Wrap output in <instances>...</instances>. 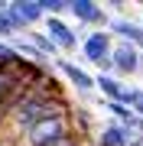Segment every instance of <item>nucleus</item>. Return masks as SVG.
I'll list each match as a JSON object with an SVG mask.
<instances>
[{"instance_id":"20e7f679","label":"nucleus","mask_w":143,"mask_h":146,"mask_svg":"<svg viewBox=\"0 0 143 146\" xmlns=\"http://www.w3.org/2000/svg\"><path fill=\"white\" fill-rule=\"evenodd\" d=\"M10 20L16 33H29L36 23H46V13L39 7V0H10Z\"/></svg>"},{"instance_id":"423d86ee","label":"nucleus","mask_w":143,"mask_h":146,"mask_svg":"<svg viewBox=\"0 0 143 146\" xmlns=\"http://www.w3.org/2000/svg\"><path fill=\"white\" fill-rule=\"evenodd\" d=\"M69 13L78 20V26H111L104 7L94 3V0H72V3H69Z\"/></svg>"},{"instance_id":"7ed1b4c3","label":"nucleus","mask_w":143,"mask_h":146,"mask_svg":"<svg viewBox=\"0 0 143 146\" xmlns=\"http://www.w3.org/2000/svg\"><path fill=\"white\" fill-rule=\"evenodd\" d=\"M140 58H143V52L133 42H114L111 65H114L117 78H133V75H140Z\"/></svg>"},{"instance_id":"0eeeda50","label":"nucleus","mask_w":143,"mask_h":146,"mask_svg":"<svg viewBox=\"0 0 143 146\" xmlns=\"http://www.w3.org/2000/svg\"><path fill=\"white\" fill-rule=\"evenodd\" d=\"M55 68H59V72L65 75V78H69V84H72V88L81 94V98H88V94L98 88V78H91V75H88V72H85L81 65L69 62V58H59V62H55Z\"/></svg>"},{"instance_id":"4468645a","label":"nucleus","mask_w":143,"mask_h":146,"mask_svg":"<svg viewBox=\"0 0 143 146\" xmlns=\"http://www.w3.org/2000/svg\"><path fill=\"white\" fill-rule=\"evenodd\" d=\"M13 36H16V26H13V20H10V10H3V13H0V39L10 42Z\"/></svg>"},{"instance_id":"f03ea898","label":"nucleus","mask_w":143,"mask_h":146,"mask_svg":"<svg viewBox=\"0 0 143 146\" xmlns=\"http://www.w3.org/2000/svg\"><path fill=\"white\" fill-rule=\"evenodd\" d=\"M111 52H114L111 29H91V33H85V39H81V58H85L88 65H94L101 75H114Z\"/></svg>"},{"instance_id":"dca6fc26","label":"nucleus","mask_w":143,"mask_h":146,"mask_svg":"<svg viewBox=\"0 0 143 146\" xmlns=\"http://www.w3.org/2000/svg\"><path fill=\"white\" fill-rule=\"evenodd\" d=\"M133 114H137V117H143V98H140V104L133 107Z\"/></svg>"},{"instance_id":"f257e3e1","label":"nucleus","mask_w":143,"mask_h":146,"mask_svg":"<svg viewBox=\"0 0 143 146\" xmlns=\"http://www.w3.org/2000/svg\"><path fill=\"white\" fill-rule=\"evenodd\" d=\"M69 110H72V104H69V98H65V91L59 88V81L49 75V78H43L10 114H7V120L0 123V143L3 146H20L23 136H26L33 127H39L43 120L62 117V114H69Z\"/></svg>"},{"instance_id":"9d476101","label":"nucleus","mask_w":143,"mask_h":146,"mask_svg":"<svg viewBox=\"0 0 143 146\" xmlns=\"http://www.w3.org/2000/svg\"><path fill=\"white\" fill-rule=\"evenodd\" d=\"M23 36H26V42H33V46H36V52H43L46 58H55V55H59V46L49 39L46 29H29V33H23Z\"/></svg>"},{"instance_id":"6e6552de","label":"nucleus","mask_w":143,"mask_h":146,"mask_svg":"<svg viewBox=\"0 0 143 146\" xmlns=\"http://www.w3.org/2000/svg\"><path fill=\"white\" fill-rule=\"evenodd\" d=\"M107 29H111V36H114L117 42H133V46H137L140 33H143V23L130 20V16H114Z\"/></svg>"},{"instance_id":"f8f14e48","label":"nucleus","mask_w":143,"mask_h":146,"mask_svg":"<svg viewBox=\"0 0 143 146\" xmlns=\"http://www.w3.org/2000/svg\"><path fill=\"white\" fill-rule=\"evenodd\" d=\"M140 98H143V88H137V84H127V81H124V91H120V104L133 110V107L140 104Z\"/></svg>"},{"instance_id":"1a4fd4ad","label":"nucleus","mask_w":143,"mask_h":146,"mask_svg":"<svg viewBox=\"0 0 143 146\" xmlns=\"http://www.w3.org/2000/svg\"><path fill=\"white\" fill-rule=\"evenodd\" d=\"M130 143V130L117 120H107L98 130V146H127Z\"/></svg>"},{"instance_id":"ddd939ff","label":"nucleus","mask_w":143,"mask_h":146,"mask_svg":"<svg viewBox=\"0 0 143 146\" xmlns=\"http://www.w3.org/2000/svg\"><path fill=\"white\" fill-rule=\"evenodd\" d=\"M69 3H72V0H39V7H43L46 16H62V13H69Z\"/></svg>"},{"instance_id":"9b49d317","label":"nucleus","mask_w":143,"mask_h":146,"mask_svg":"<svg viewBox=\"0 0 143 146\" xmlns=\"http://www.w3.org/2000/svg\"><path fill=\"white\" fill-rule=\"evenodd\" d=\"M98 91L104 101H120V91H124V81L117 75H98Z\"/></svg>"},{"instance_id":"39448f33","label":"nucleus","mask_w":143,"mask_h":146,"mask_svg":"<svg viewBox=\"0 0 143 146\" xmlns=\"http://www.w3.org/2000/svg\"><path fill=\"white\" fill-rule=\"evenodd\" d=\"M43 26H46V33H49V39L59 46V52H72V49H78V42H81V29L69 26L62 16H46Z\"/></svg>"},{"instance_id":"2eb2a0df","label":"nucleus","mask_w":143,"mask_h":146,"mask_svg":"<svg viewBox=\"0 0 143 146\" xmlns=\"http://www.w3.org/2000/svg\"><path fill=\"white\" fill-rule=\"evenodd\" d=\"M20 58V52L13 49V42H7V39H0V65H10Z\"/></svg>"}]
</instances>
